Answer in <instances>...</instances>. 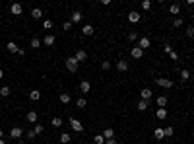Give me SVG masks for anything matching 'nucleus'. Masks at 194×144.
Instances as JSON below:
<instances>
[{"mask_svg": "<svg viewBox=\"0 0 194 144\" xmlns=\"http://www.w3.org/2000/svg\"><path fill=\"white\" fill-rule=\"evenodd\" d=\"M43 27H45V29H53V21L51 20H45V21H43Z\"/></svg>", "mask_w": 194, "mask_h": 144, "instance_id": "40", "label": "nucleus"}, {"mask_svg": "<svg viewBox=\"0 0 194 144\" xmlns=\"http://www.w3.org/2000/svg\"><path fill=\"white\" fill-rule=\"evenodd\" d=\"M6 51H8V53H16V55H18L19 47H18V45H16L14 41H8V43H6Z\"/></svg>", "mask_w": 194, "mask_h": 144, "instance_id": "14", "label": "nucleus"}, {"mask_svg": "<svg viewBox=\"0 0 194 144\" xmlns=\"http://www.w3.org/2000/svg\"><path fill=\"white\" fill-rule=\"evenodd\" d=\"M18 144H25V142H21V140H19V142H18Z\"/></svg>", "mask_w": 194, "mask_h": 144, "instance_id": "50", "label": "nucleus"}, {"mask_svg": "<svg viewBox=\"0 0 194 144\" xmlns=\"http://www.w3.org/2000/svg\"><path fill=\"white\" fill-rule=\"evenodd\" d=\"M192 20H194V14H192Z\"/></svg>", "mask_w": 194, "mask_h": 144, "instance_id": "51", "label": "nucleus"}, {"mask_svg": "<svg viewBox=\"0 0 194 144\" xmlns=\"http://www.w3.org/2000/svg\"><path fill=\"white\" fill-rule=\"evenodd\" d=\"M51 125H53L54 128H60V127L64 125V121H62L60 117H53V121H51Z\"/></svg>", "mask_w": 194, "mask_h": 144, "instance_id": "25", "label": "nucleus"}, {"mask_svg": "<svg viewBox=\"0 0 194 144\" xmlns=\"http://www.w3.org/2000/svg\"><path fill=\"white\" fill-rule=\"evenodd\" d=\"M93 140H95V144H105V136L103 134H95V138H93Z\"/></svg>", "mask_w": 194, "mask_h": 144, "instance_id": "35", "label": "nucleus"}, {"mask_svg": "<svg viewBox=\"0 0 194 144\" xmlns=\"http://www.w3.org/2000/svg\"><path fill=\"white\" fill-rule=\"evenodd\" d=\"M21 136H24V128H21V127H12V128H10V138L19 140Z\"/></svg>", "mask_w": 194, "mask_h": 144, "instance_id": "3", "label": "nucleus"}, {"mask_svg": "<svg viewBox=\"0 0 194 144\" xmlns=\"http://www.w3.org/2000/svg\"><path fill=\"white\" fill-rule=\"evenodd\" d=\"M163 131H165V136H167V138H169V136H173V134H175V131H173V127H165V128H163Z\"/></svg>", "mask_w": 194, "mask_h": 144, "instance_id": "36", "label": "nucleus"}, {"mask_svg": "<svg viewBox=\"0 0 194 144\" xmlns=\"http://www.w3.org/2000/svg\"><path fill=\"white\" fill-rule=\"evenodd\" d=\"M153 136H155L157 140H163V138H165V131H163L161 127H157L155 131H153Z\"/></svg>", "mask_w": 194, "mask_h": 144, "instance_id": "19", "label": "nucleus"}, {"mask_svg": "<svg viewBox=\"0 0 194 144\" xmlns=\"http://www.w3.org/2000/svg\"><path fill=\"white\" fill-rule=\"evenodd\" d=\"M155 84L159 86V88H165V90H171L173 88V80H169V78H155Z\"/></svg>", "mask_w": 194, "mask_h": 144, "instance_id": "2", "label": "nucleus"}, {"mask_svg": "<svg viewBox=\"0 0 194 144\" xmlns=\"http://www.w3.org/2000/svg\"><path fill=\"white\" fill-rule=\"evenodd\" d=\"M163 51L167 53V55H169L171 51H173V47H171V43H165V45H163Z\"/></svg>", "mask_w": 194, "mask_h": 144, "instance_id": "44", "label": "nucleus"}, {"mask_svg": "<svg viewBox=\"0 0 194 144\" xmlns=\"http://www.w3.org/2000/svg\"><path fill=\"white\" fill-rule=\"evenodd\" d=\"M117 70L119 72H128V62L126 61H119L117 62Z\"/></svg>", "mask_w": 194, "mask_h": 144, "instance_id": "17", "label": "nucleus"}, {"mask_svg": "<svg viewBox=\"0 0 194 144\" xmlns=\"http://www.w3.org/2000/svg\"><path fill=\"white\" fill-rule=\"evenodd\" d=\"M169 12L173 14V16H179V14H181V6H179V4H171L169 6Z\"/></svg>", "mask_w": 194, "mask_h": 144, "instance_id": "26", "label": "nucleus"}, {"mask_svg": "<svg viewBox=\"0 0 194 144\" xmlns=\"http://www.w3.org/2000/svg\"><path fill=\"white\" fill-rule=\"evenodd\" d=\"M101 68H103V70H109V68H111V61H103V62H101Z\"/></svg>", "mask_w": 194, "mask_h": 144, "instance_id": "42", "label": "nucleus"}, {"mask_svg": "<svg viewBox=\"0 0 194 144\" xmlns=\"http://www.w3.org/2000/svg\"><path fill=\"white\" fill-rule=\"evenodd\" d=\"M25 119L29 121V123H37V119H39V115H37V111H29L25 115Z\"/></svg>", "mask_w": 194, "mask_h": 144, "instance_id": "15", "label": "nucleus"}, {"mask_svg": "<svg viewBox=\"0 0 194 144\" xmlns=\"http://www.w3.org/2000/svg\"><path fill=\"white\" fill-rule=\"evenodd\" d=\"M85 105H88V101H85L84 97H80V99H78V101H76V107H78V109H84Z\"/></svg>", "mask_w": 194, "mask_h": 144, "instance_id": "32", "label": "nucleus"}, {"mask_svg": "<svg viewBox=\"0 0 194 144\" xmlns=\"http://www.w3.org/2000/svg\"><path fill=\"white\" fill-rule=\"evenodd\" d=\"M128 41H138V33H136V31H130V33H128Z\"/></svg>", "mask_w": 194, "mask_h": 144, "instance_id": "38", "label": "nucleus"}, {"mask_svg": "<svg viewBox=\"0 0 194 144\" xmlns=\"http://www.w3.org/2000/svg\"><path fill=\"white\" fill-rule=\"evenodd\" d=\"M41 43H43L41 39H37V37H33V39L29 41V45H31L33 49H39V47H41Z\"/></svg>", "mask_w": 194, "mask_h": 144, "instance_id": "30", "label": "nucleus"}, {"mask_svg": "<svg viewBox=\"0 0 194 144\" xmlns=\"http://www.w3.org/2000/svg\"><path fill=\"white\" fill-rule=\"evenodd\" d=\"M169 56H171V59H173L175 62L179 61V53H177V51H171V53H169Z\"/></svg>", "mask_w": 194, "mask_h": 144, "instance_id": "45", "label": "nucleus"}, {"mask_svg": "<svg viewBox=\"0 0 194 144\" xmlns=\"http://www.w3.org/2000/svg\"><path fill=\"white\" fill-rule=\"evenodd\" d=\"M58 99H60V103H64V105H68V103L72 101L70 93H60V96H58Z\"/></svg>", "mask_w": 194, "mask_h": 144, "instance_id": "22", "label": "nucleus"}, {"mask_svg": "<svg viewBox=\"0 0 194 144\" xmlns=\"http://www.w3.org/2000/svg\"><path fill=\"white\" fill-rule=\"evenodd\" d=\"M25 136H27V138H29V140H33V138H35V136H37V134H35V131L31 128V131H27V133H25Z\"/></svg>", "mask_w": 194, "mask_h": 144, "instance_id": "43", "label": "nucleus"}, {"mask_svg": "<svg viewBox=\"0 0 194 144\" xmlns=\"http://www.w3.org/2000/svg\"><path fill=\"white\" fill-rule=\"evenodd\" d=\"M179 76H181V80H183V82H188V80H190V70L183 68V70H181V74H179Z\"/></svg>", "mask_w": 194, "mask_h": 144, "instance_id": "21", "label": "nucleus"}, {"mask_svg": "<svg viewBox=\"0 0 194 144\" xmlns=\"http://www.w3.org/2000/svg\"><path fill=\"white\" fill-rule=\"evenodd\" d=\"M0 144H6V142H4V138H0Z\"/></svg>", "mask_w": 194, "mask_h": 144, "instance_id": "49", "label": "nucleus"}, {"mask_svg": "<svg viewBox=\"0 0 194 144\" xmlns=\"http://www.w3.org/2000/svg\"><path fill=\"white\" fill-rule=\"evenodd\" d=\"M184 33H186V37H194V25H188Z\"/></svg>", "mask_w": 194, "mask_h": 144, "instance_id": "39", "label": "nucleus"}, {"mask_svg": "<svg viewBox=\"0 0 194 144\" xmlns=\"http://www.w3.org/2000/svg\"><path fill=\"white\" fill-rule=\"evenodd\" d=\"M31 18H33V20H41V18H43V10H41V8H33V10H31Z\"/></svg>", "mask_w": 194, "mask_h": 144, "instance_id": "20", "label": "nucleus"}, {"mask_svg": "<svg viewBox=\"0 0 194 144\" xmlns=\"http://www.w3.org/2000/svg\"><path fill=\"white\" fill-rule=\"evenodd\" d=\"M80 90H82V93H88V92L91 90V84H89L88 80H82V82H80Z\"/></svg>", "mask_w": 194, "mask_h": 144, "instance_id": "16", "label": "nucleus"}, {"mask_svg": "<svg viewBox=\"0 0 194 144\" xmlns=\"http://www.w3.org/2000/svg\"><path fill=\"white\" fill-rule=\"evenodd\" d=\"M155 103H157V109H165L167 103H169V99H167V96H159L155 99Z\"/></svg>", "mask_w": 194, "mask_h": 144, "instance_id": "7", "label": "nucleus"}, {"mask_svg": "<svg viewBox=\"0 0 194 144\" xmlns=\"http://www.w3.org/2000/svg\"><path fill=\"white\" fill-rule=\"evenodd\" d=\"M70 21H72V24H80V21H82V12L80 10H74V12L70 14Z\"/></svg>", "mask_w": 194, "mask_h": 144, "instance_id": "11", "label": "nucleus"}, {"mask_svg": "<svg viewBox=\"0 0 194 144\" xmlns=\"http://www.w3.org/2000/svg\"><path fill=\"white\" fill-rule=\"evenodd\" d=\"M2 136H4V131H2V128H0V138H2Z\"/></svg>", "mask_w": 194, "mask_h": 144, "instance_id": "47", "label": "nucleus"}, {"mask_svg": "<svg viewBox=\"0 0 194 144\" xmlns=\"http://www.w3.org/2000/svg\"><path fill=\"white\" fill-rule=\"evenodd\" d=\"M103 136H105V140H109V138H114V131L111 127H107L105 131H103Z\"/></svg>", "mask_w": 194, "mask_h": 144, "instance_id": "23", "label": "nucleus"}, {"mask_svg": "<svg viewBox=\"0 0 194 144\" xmlns=\"http://www.w3.org/2000/svg\"><path fill=\"white\" fill-rule=\"evenodd\" d=\"M181 25H183V20L181 18H175L173 20V27H181Z\"/></svg>", "mask_w": 194, "mask_h": 144, "instance_id": "41", "label": "nucleus"}, {"mask_svg": "<svg viewBox=\"0 0 194 144\" xmlns=\"http://www.w3.org/2000/svg\"><path fill=\"white\" fill-rule=\"evenodd\" d=\"M72 25H74V24H72V21L68 20V21H64V24H62V29H64V31H70V29H72Z\"/></svg>", "mask_w": 194, "mask_h": 144, "instance_id": "37", "label": "nucleus"}, {"mask_svg": "<svg viewBox=\"0 0 194 144\" xmlns=\"http://www.w3.org/2000/svg\"><path fill=\"white\" fill-rule=\"evenodd\" d=\"M142 10H152V2L149 0H142Z\"/></svg>", "mask_w": 194, "mask_h": 144, "instance_id": "34", "label": "nucleus"}, {"mask_svg": "<svg viewBox=\"0 0 194 144\" xmlns=\"http://www.w3.org/2000/svg\"><path fill=\"white\" fill-rule=\"evenodd\" d=\"M10 12L14 14V16H21V14H24V6L16 2V4H12V6H10Z\"/></svg>", "mask_w": 194, "mask_h": 144, "instance_id": "8", "label": "nucleus"}, {"mask_svg": "<svg viewBox=\"0 0 194 144\" xmlns=\"http://www.w3.org/2000/svg\"><path fill=\"white\" fill-rule=\"evenodd\" d=\"M140 12H136V10H132V12H128V21H130V24H138L140 21Z\"/></svg>", "mask_w": 194, "mask_h": 144, "instance_id": "9", "label": "nucleus"}, {"mask_svg": "<svg viewBox=\"0 0 194 144\" xmlns=\"http://www.w3.org/2000/svg\"><path fill=\"white\" fill-rule=\"evenodd\" d=\"M33 131H35V134H43V133H45V127H43V125H35V128H33Z\"/></svg>", "mask_w": 194, "mask_h": 144, "instance_id": "33", "label": "nucleus"}, {"mask_svg": "<svg viewBox=\"0 0 194 144\" xmlns=\"http://www.w3.org/2000/svg\"><path fill=\"white\" fill-rule=\"evenodd\" d=\"M70 140H72V138H70L68 133H62V134H60V142H62V144H68Z\"/></svg>", "mask_w": 194, "mask_h": 144, "instance_id": "31", "label": "nucleus"}, {"mask_svg": "<svg viewBox=\"0 0 194 144\" xmlns=\"http://www.w3.org/2000/svg\"><path fill=\"white\" fill-rule=\"evenodd\" d=\"M29 99H31V101H37V99H41V92H39V90H31V92H29Z\"/></svg>", "mask_w": 194, "mask_h": 144, "instance_id": "24", "label": "nucleus"}, {"mask_svg": "<svg viewBox=\"0 0 194 144\" xmlns=\"http://www.w3.org/2000/svg\"><path fill=\"white\" fill-rule=\"evenodd\" d=\"M149 45H152V41H149V37H140V39H138V47L142 49V51H146V49H149Z\"/></svg>", "mask_w": 194, "mask_h": 144, "instance_id": "6", "label": "nucleus"}, {"mask_svg": "<svg viewBox=\"0 0 194 144\" xmlns=\"http://www.w3.org/2000/svg\"><path fill=\"white\" fill-rule=\"evenodd\" d=\"M2 76H4V70H2V68H0V78H2Z\"/></svg>", "mask_w": 194, "mask_h": 144, "instance_id": "48", "label": "nucleus"}, {"mask_svg": "<svg viewBox=\"0 0 194 144\" xmlns=\"http://www.w3.org/2000/svg\"><path fill=\"white\" fill-rule=\"evenodd\" d=\"M140 96H142V99H144V101H149V99H152V96H153V92L149 90V88H142Z\"/></svg>", "mask_w": 194, "mask_h": 144, "instance_id": "12", "label": "nucleus"}, {"mask_svg": "<svg viewBox=\"0 0 194 144\" xmlns=\"http://www.w3.org/2000/svg\"><path fill=\"white\" fill-rule=\"evenodd\" d=\"M148 101H144V99H142V101H138V105H136V109H138V111H148Z\"/></svg>", "mask_w": 194, "mask_h": 144, "instance_id": "28", "label": "nucleus"}, {"mask_svg": "<svg viewBox=\"0 0 194 144\" xmlns=\"http://www.w3.org/2000/svg\"><path fill=\"white\" fill-rule=\"evenodd\" d=\"M54 43H56V37H54L53 33H49V35H45V37H43V45H45V47H53Z\"/></svg>", "mask_w": 194, "mask_h": 144, "instance_id": "5", "label": "nucleus"}, {"mask_svg": "<svg viewBox=\"0 0 194 144\" xmlns=\"http://www.w3.org/2000/svg\"><path fill=\"white\" fill-rule=\"evenodd\" d=\"M70 127H72V131H76V133H84V125L78 119H74V117L70 119Z\"/></svg>", "mask_w": 194, "mask_h": 144, "instance_id": "4", "label": "nucleus"}, {"mask_svg": "<svg viewBox=\"0 0 194 144\" xmlns=\"http://www.w3.org/2000/svg\"><path fill=\"white\" fill-rule=\"evenodd\" d=\"M142 55H144V51L140 47H134L132 49V59H142Z\"/></svg>", "mask_w": 194, "mask_h": 144, "instance_id": "27", "label": "nucleus"}, {"mask_svg": "<svg viewBox=\"0 0 194 144\" xmlns=\"http://www.w3.org/2000/svg\"><path fill=\"white\" fill-rule=\"evenodd\" d=\"M74 59L78 61V62H85L88 61V53L84 51V49H80V51H76V55H74Z\"/></svg>", "mask_w": 194, "mask_h": 144, "instance_id": "10", "label": "nucleus"}, {"mask_svg": "<svg viewBox=\"0 0 194 144\" xmlns=\"http://www.w3.org/2000/svg\"><path fill=\"white\" fill-rule=\"evenodd\" d=\"M64 62H66V70L68 72H76L78 66H80V62H78L74 56H66V61H64Z\"/></svg>", "mask_w": 194, "mask_h": 144, "instance_id": "1", "label": "nucleus"}, {"mask_svg": "<svg viewBox=\"0 0 194 144\" xmlns=\"http://www.w3.org/2000/svg\"><path fill=\"white\" fill-rule=\"evenodd\" d=\"M10 86H2V88H0V96H4V97H8L10 96Z\"/></svg>", "mask_w": 194, "mask_h": 144, "instance_id": "29", "label": "nucleus"}, {"mask_svg": "<svg viewBox=\"0 0 194 144\" xmlns=\"http://www.w3.org/2000/svg\"><path fill=\"white\" fill-rule=\"evenodd\" d=\"M167 115H169V111H167V109H157V111H155V117L159 119V121L167 119Z\"/></svg>", "mask_w": 194, "mask_h": 144, "instance_id": "18", "label": "nucleus"}, {"mask_svg": "<svg viewBox=\"0 0 194 144\" xmlns=\"http://www.w3.org/2000/svg\"><path fill=\"white\" fill-rule=\"evenodd\" d=\"M105 144H119V142L114 140V138H109V140H105Z\"/></svg>", "mask_w": 194, "mask_h": 144, "instance_id": "46", "label": "nucleus"}, {"mask_svg": "<svg viewBox=\"0 0 194 144\" xmlns=\"http://www.w3.org/2000/svg\"><path fill=\"white\" fill-rule=\"evenodd\" d=\"M82 33L85 35V37H89V35L95 33V29H93V25H91V24H85V25L82 27Z\"/></svg>", "mask_w": 194, "mask_h": 144, "instance_id": "13", "label": "nucleus"}]
</instances>
